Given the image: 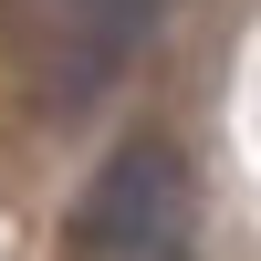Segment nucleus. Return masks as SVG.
Returning a JSON list of instances; mask_svg holds the SVG:
<instances>
[{
  "instance_id": "1",
  "label": "nucleus",
  "mask_w": 261,
  "mask_h": 261,
  "mask_svg": "<svg viewBox=\"0 0 261 261\" xmlns=\"http://www.w3.org/2000/svg\"><path fill=\"white\" fill-rule=\"evenodd\" d=\"M167 21V0H21L32 32V84L53 115H84L125 84V63L146 53V32Z\"/></svg>"
},
{
  "instance_id": "2",
  "label": "nucleus",
  "mask_w": 261,
  "mask_h": 261,
  "mask_svg": "<svg viewBox=\"0 0 261 261\" xmlns=\"http://www.w3.org/2000/svg\"><path fill=\"white\" fill-rule=\"evenodd\" d=\"M157 241H188V157L167 136H125L73 199V261L157 251Z\"/></svg>"
},
{
  "instance_id": "3",
  "label": "nucleus",
  "mask_w": 261,
  "mask_h": 261,
  "mask_svg": "<svg viewBox=\"0 0 261 261\" xmlns=\"http://www.w3.org/2000/svg\"><path fill=\"white\" fill-rule=\"evenodd\" d=\"M105 261H188V241H157V251H105Z\"/></svg>"
}]
</instances>
